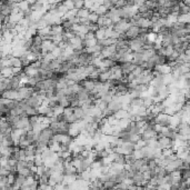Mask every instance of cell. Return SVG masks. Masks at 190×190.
I'll return each instance as SVG.
<instances>
[{
  "label": "cell",
  "instance_id": "cell-22",
  "mask_svg": "<svg viewBox=\"0 0 190 190\" xmlns=\"http://www.w3.org/2000/svg\"><path fill=\"white\" fill-rule=\"evenodd\" d=\"M77 173H73V175H64V182L67 184H72V182H75L77 179H78V175H77Z\"/></svg>",
  "mask_w": 190,
  "mask_h": 190
},
{
  "label": "cell",
  "instance_id": "cell-52",
  "mask_svg": "<svg viewBox=\"0 0 190 190\" xmlns=\"http://www.w3.org/2000/svg\"><path fill=\"white\" fill-rule=\"evenodd\" d=\"M141 139V135H131L130 136V141L134 143L138 142Z\"/></svg>",
  "mask_w": 190,
  "mask_h": 190
},
{
  "label": "cell",
  "instance_id": "cell-15",
  "mask_svg": "<svg viewBox=\"0 0 190 190\" xmlns=\"http://www.w3.org/2000/svg\"><path fill=\"white\" fill-rule=\"evenodd\" d=\"M142 129L140 128V127L138 126L137 122H136L135 120L131 122V125H130V128H129V132L131 134V135H141L142 134Z\"/></svg>",
  "mask_w": 190,
  "mask_h": 190
},
{
  "label": "cell",
  "instance_id": "cell-26",
  "mask_svg": "<svg viewBox=\"0 0 190 190\" xmlns=\"http://www.w3.org/2000/svg\"><path fill=\"white\" fill-rule=\"evenodd\" d=\"M10 62H11V67H22V60L20 57H14L12 56L10 58Z\"/></svg>",
  "mask_w": 190,
  "mask_h": 190
},
{
  "label": "cell",
  "instance_id": "cell-48",
  "mask_svg": "<svg viewBox=\"0 0 190 190\" xmlns=\"http://www.w3.org/2000/svg\"><path fill=\"white\" fill-rule=\"evenodd\" d=\"M62 51H64V49H62V48H60L59 46H57V47H56L55 49H53L52 51H51V52L53 53V56H55L56 58H58L59 56H61Z\"/></svg>",
  "mask_w": 190,
  "mask_h": 190
},
{
  "label": "cell",
  "instance_id": "cell-51",
  "mask_svg": "<svg viewBox=\"0 0 190 190\" xmlns=\"http://www.w3.org/2000/svg\"><path fill=\"white\" fill-rule=\"evenodd\" d=\"M49 148L52 150V151H55V152L60 151V142H57V141H55L52 146H50Z\"/></svg>",
  "mask_w": 190,
  "mask_h": 190
},
{
  "label": "cell",
  "instance_id": "cell-38",
  "mask_svg": "<svg viewBox=\"0 0 190 190\" xmlns=\"http://www.w3.org/2000/svg\"><path fill=\"white\" fill-rule=\"evenodd\" d=\"M100 16L98 15V14H96V12H90V15H89V17H88V19H89V21H90V24H97L98 22V19H99Z\"/></svg>",
  "mask_w": 190,
  "mask_h": 190
},
{
  "label": "cell",
  "instance_id": "cell-34",
  "mask_svg": "<svg viewBox=\"0 0 190 190\" xmlns=\"http://www.w3.org/2000/svg\"><path fill=\"white\" fill-rule=\"evenodd\" d=\"M18 173H19V175L25 176V177H29V176H32V175H33V173H32V171H31V169H30L29 167H25V168L20 169V170H19V171H18Z\"/></svg>",
  "mask_w": 190,
  "mask_h": 190
},
{
  "label": "cell",
  "instance_id": "cell-23",
  "mask_svg": "<svg viewBox=\"0 0 190 190\" xmlns=\"http://www.w3.org/2000/svg\"><path fill=\"white\" fill-rule=\"evenodd\" d=\"M24 71L25 72L27 73V75H28V76L30 77V78H31V77H35L36 75H37V73L39 72V70L38 69H35V68H32L31 66H27V67H24Z\"/></svg>",
  "mask_w": 190,
  "mask_h": 190
},
{
  "label": "cell",
  "instance_id": "cell-50",
  "mask_svg": "<svg viewBox=\"0 0 190 190\" xmlns=\"http://www.w3.org/2000/svg\"><path fill=\"white\" fill-rule=\"evenodd\" d=\"M108 122L110 123L111 126H116L119 122V119H117L114 116H110V117H108Z\"/></svg>",
  "mask_w": 190,
  "mask_h": 190
},
{
  "label": "cell",
  "instance_id": "cell-16",
  "mask_svg": "<svg viewBox=\"0 0 190 190\" xmlns=\"http://www.w3.org/2000/svg\"><path fill=\"white\" fill-rule=\"evenodd\" d=\"M62 64V61L60 60V59L56 58L53 59V60H51L49 64V68L48 69H50V70H53V71H58L59 69H60V67H61Z\"/></svg>",
  "mask_w": 190,
  "mask_h": 190
},
{
  "label": "cell",
  "instance_id": "cell-35",
  "mask_svg": "<svg viewBox=\"0 0 190 190\" xmlns=\"http://www.w3.org/2000/svg\"><path fill=\"white\" fill-rule=\"evenodd\" d=\"M83 45H85V48L96 46V45H98V39L92 38V39H89V40H85V39H83Z\"/></svg>",
  "mask_w": 190,
  "mask_h": 190
},
{
  "label": "cell",
  "instance_id": "cell-58",
  "mask_svg": "<svg viewBox=\"0 0 190 190\" xmlns=\"http://www.w3.org/2000/svg\"><path fill=\"white\" fill-rule=\"evenodd\" d=\"M14 1H15L16 3H20L21 1H24V0H14Z\"/></svg>",
  "mask_w": 190,
  "mask_h": 190
},
{
  "label": "cell",
  "instance_id": "cell-47",
  "mask_svg": "<svg viewBox=\"0 0 190 190\" xmlns=\"http://www.w3.org/2000/svg\"><path fill=\"white\" fill-rule=\"evenodd\" d=\"M132 155L135 157L136 159H142L143 158V155H142V151L141 149H135L132 151Z\"/></svg>",
  "mask_w": 190,
  "mask_h": 190
},
{
  "label": "cell",
  "instance_id": "cell-53",
  "mask_svg": "<svg viewBox=\"0 0 190 190\" xmlns=\"http://www.w3.org/2000/svg\"><path fill=\"white\" fill-rule=\"evenodd\" d=\"M92 38H96V33L92 31H89L88 33H86L85 35V40H89V39H92Z\"/></svg>",
  "mask_w": 190,
  "mask_h": 190
},
{
  "label": "cell",
  "instance_id": "cell-1",
  "mask_svg": "<svg viewBox=\"0 0 190 190\" xmlns=\"http://www.w3.org/2000/svg\"><path fill=\"white\" fill-rule=\"evenodd\" d=\"M53 135H55V132L50 127H46L41 130V132L39 134V140L38 142H41V143H45V145H48L51 139H52Z\"/></svg>",
  "mask_w": 190,
  "mask_h": 190
},
{
  "label": "cell",
  "instance_id": "cell-12",
  "mask_svg": "<svg viewBox=\"0 0 190 190\" xmlns=\"http://www.w3.org/2000/svg\"><path fill=\"white\" fill-rule=\"evenodd\" d=\"M120 66H121V69H122V71H123V75L127 76L128 73H130L131 71L135 70V68L137 67L138 64H135L134 61H130V62H123V64H121Z\"/></svg>",
  "mask_w": 190,
  "mask_h": 190
},
{
  "label": "cell",
  "instance_id": "cell-33",
  "mask_svg": "<svg viewBox=\"0 0 190 190\" xmlns=\"http://www.w3.org/2000/svg\"><path fill=\"white\" fill-rule=\"evenodd\" d=\"M30 143H31V142H30V141L27 139L26 135H22V137H21V139H20V142H19V147H20V148H22V149H26V148L29 146Z\"/></svg>",
  "mask_w": 190,
  "mask_h": 190
},
{
  "label": "cell",
  "instance_id": "cell-8",
  "mask_svg": "<svg viewBox=\"0 0 190 190\" xmlns=\"http://www.w3.org/2000/svg\"><path fill=\"white\" fill-rule=\"evenodd\" d=\"M25 101H26L29 106L33 107V108H39V107L42 105V99H40L36 94H33L31 97H29L28 99L25 100Z\"/></svg>",
  "mask_w": 190,
  "mask_h": 190
},
{
  "label": "cell",
  "instance_id": "cell-36",
  "mask_svg": "<svg viewBox=\"0 0 190 190\" xmlns=\"http://www.w3.org/2000/svg\"><path fill=\"white\" fill-rule=\"evenodd\" d=\"M61 25H62V27H64V30H72V27H73L72 21L68 20V19H62Z\"/></svg>",
  "mask_w": 190,
  "mask_h": 190
},
{
  "label": "cell",
  "instance_id": "cell-31",
  "mask_svg": "<svg viewBox=\"0 0 190 190\" xmlns=\"http://www.w3.org/2000/svg\"><path fill=\"white\" fill-rule=\"evenodd\" d=\"M108 10H109V9L107 8L105 5H99V7L97 8V10L95 12H96V14H98V15L101 17V16H106V15H107Z\"/></svg>",
  "mask_w": 190,
  "mask_h": 190
},
{
  "label": "cell",
  "instance_id": "cell-5",
  "mask_svg": "<svg viewBox=\"0 0 190 190\" xmlns=\"http://www.w3.org/2000/svg\"><path fill=\"white\" fill-rule=\"evenodd\" d=\"M170 119H171V116L166 112H160L156 116L155 118V123H159L161 126H169L170 125Z\"/></svg>",
  "mask_w": 190,
  "mask_h": 190
},
{
  "label": "cell",
  "instance_id": "cell-21",
  "mask_svg": "<svg viewBox=\"0 0 190 190\" xmlns=\"http://www.w3.org/2000/svg\"><path fill=\"white\" fill-rule=\"evenodd\" d=\"M161 44L164 47H168V46H171L173 45V35L171 33H168V35L162 36V41Z\"/></svg>",
  "mask_w": 190,
  "mask_h": 190
},
{
  "label": "cell",
  "instance_id": "cell-39",
  "mask_svg": "<svg viewBox=\"0 0 190 190\" xmlns=\"http://www.w3.org/2000/svg\"><path fill=\"white\" fill-rule=\"evenodd\" d=\"M32 39H33V46H42V42H44V39H42V37L39 35H36L32 37Z\"/></svg>",
  "mask_w": 190,
  "mask_h": 190
},
{
  "label": "cell",
  "instance_id": "cell-18",
  "mask_svg": "<svg viewBox=\"0 0 190 190\" xmlns=\"http://www.w3.org/2000/svg\"><path fill=\"white\" fill-rule=\"evenodd\" d=\"M64 29L62 25H53L51 26V33L53 36H59V35H64Z\"/></svg>",
  "mask_w": 190,
  "mask_h": 190
},
{
  "label": "cell",
  "instance_id": "cell-30",
  "mask_svg": "<svg viewBox=\"0 0 190 190\" xmlns=\"http://www.w3.org/2000/svg\"><path fill=\"white\" fill-rule=\"evenodd\" d=\"M179 6H180V10H179L180 15H186V14H189L190 12V6L186 5L184 1H180Z\"/></svg>",
  "mask_w": 190,
  "mask_h": 190
},
{
  "label": "cell",
  "instance_id": "cell-29",
  "mask_svg": "<svg viewBox=\"0 0 190 190\" xmlns=\"http://www.w3.org/2000/svg\"><path fill=\"white\" fill-rule=\"evenodd\" d=\"M18 7L20 9V11H25V10H28V9L31 8V3L29 2V0H24L20 3H18Z\"/></svg>",
  "mask_w": 190,
  "mask_h": 190
},
{
  "label": "cell",
  "instance_id": "cell-55",
  "mask_svg": "<svg viewBox=\"0 0 190 190\" xmlns=\"http://www.w3.org/2000/svg\"><path fill=\"white\" fill-rule=\"evenodd\" d=\"M94 5H95V2L92 1V0H85V8L91 9Z\"/></svg>",
  "mask_w": 190,
  "mask_h": 190
},
{
  "label": "cell",
  "instance_id": "cell-43",
  "mask_svg": "<svg viewBox=\"0 0 190 190\" xmlns=\"http://www.w3.org/2000/svg\"><path fill=\"white\" fill-rule=\"evenodd\" d=\"M114 162H119V164L126 165V155L118 153V157H117V159L114 160Z\"/></svg>",
  "mask_w": 190,
  "mask_h": 190
},
{
  "label": "cell",
  "instance_id": "cell-56",
  "mask_svg": "<svg viewBox=\"0 0 190 190\" xmlns=\"http://www.w3.org/2000/svg\"><path fill=\"white\" fill-rule=\"evenodd\" d=\"M186 29H187V31L190 33V22H189V24H187V27H186Z\"/></svg>",
  "mask_w": 190,
  "mask_h": 190
},
{
  "label": "cell",
  "instance_id": "cell-13",
  "mask_svg": "<svg viewBox=\"0 0 190 190\" xmlns=\"http://www.w3.org/2000/svg\"><path fill=\"white\" fill-rule=\"evenodd\" d=\"M177 131H178V134H180V135L190 136V123L186 122V121H182V122L178 126V128H177Z\"/></svg>",
  "mask_w": 190,
  "mask_h": 190
},
{
  "label": "cell",
  "instance_id": "cell-20",
  "mask_svg": "<svg viewBox=\"0 0 190 190\" xmlns=\"http://www.w3.org/2000/svg\"><path fill=\"white\" fill-rule=\"evenodd\" d=\"M78 98L79 100H83V101L90 99V91L86 90L85 88H81V90L78 92Z\"/></svg>",
  "mask_w": 190,
  "mask_h": 190
},
{
  "label": "cell",
  "instance_id": "cell-9",
  "mask_svg": "<svg viewBox=\"0 0 190 190\" xmlns=\"http://www.w3.org/2000/svg\"><path fill=\"white\" fill-rule=\"evenodd\" d=\"M139 33H140V27L136 26V25H131L129 27V29L126 31V35L128 37V39H134L139 37Z\"/></svg>",
  "mask_w": 190,
  "mask_h": 190
},
{
  "label": "cell",
  "instance_id": "cell-54",
  "mask_svg": "<svg viewBox=\"0 0 190 190\" xmlns=\"http://www.w3.org/2000/svg\"><path fill=\"white\" fill-rule=\"evenodd\" d=\"M103 5H105L106 7L108 9H112V8H114V5L112 2H111L110 0H103Z\"/></svg>",
  "mask_w": 190,
  "mask_h": 190
},
{
  "label": "cell",
  "instance_id": "cell-24",
  "mask_svg": "<svg viewBox=\"0 0 190 190\" xmlns=\"http://www.w3.org/2000/svg\"><path fill=\"white\" fill-rule=\"evenodd\" d=\"M111 77V71L110 70H107V71H103V72H100L99 77H98V80L101 82H106L108 81L110 79Z\"/></svg>",
  "mask_w": 190,
  "mask_h": 190
},
{
  "label": "cell",
  "instance_id": "cell-27",
  "mask_svg": "<svg viewBox=\"0 0 190 190\" xmlns=\"http://www.w3.org/2000/svg\"><path fill=\"white\" fill-rule=\"evenodd\" d=\"M106 29H107L106 27H101V28H99V29L95 32L96 33V38L98 40H101V39L106 38Z\"/></svg>",
  "mask_w": 190,
  "mask_h": 190
},
{
  "label": "cell",
  "instance_id": "cell-4",
  "mask_svg": "<svg viewBox=\"0 0 190 190\" xmlns=\"http://www.w3.org/2000/svg\"><path fill=\"white\" fill-rule=\"evenodd\" d=\"M175 145V140L171 139L170 137H161L158 138V143H157V148L164 150L167 148H173Z\"/></svg>",
  "mask_w": 190,
  "mask_h": 190
},
{
  "label": "cell",
  "instance_id": "cell-11",
  "mask_svg": "<svg viewBox=\"0 0 190 190\" xmlns=\"http://www.w3.org/2000/svg\"><path fill=\"white\" fill-rule=\"evenodd\" d=\"M1 97H5V98H8V99L11 100H18L19 99V94L16 89H7V90L1 92Z\"/></svg>",
  "mask_w": 190,
  "mask_h": 190
},
{
  "label": "cell",
  "instance_id": "cell-6",
  "mask_svg": "<svg viewBox=\"0 0 190 190\" xmlns=\"http://www.w3.org/2000/svg\"><path fill=\"white\" fill-rule=\"evenodd\" d=\"M114 52H117V46H116V44L111 45V46H107V47H103V49H101V52H100L98 56L103 59L110 58Z\"/></svg>",
  "mask_w": 190,
  "mask_h": 190
},
{
  "label": "cell",
  "instance_id": "cell-44",
  "mask_svg": "<svg viewBox=\"0 0 190 190\" xmlns=\"http://www.w3.org/2000/svg\"><path fill=\"white\" fill-rule=\"evenodd\" d=\"M116 186H117V184L114 181H111V180L103 182V188H107V189H114V188H116Z\"/></svg>",
  "mask_w": 190,
  "mask_h": 190
},
{
  "label": "cell",
  "instance_id": "cell-42",
  "mask_svg": "<svg viewBox=\"0 0 190 190\" xmlns=\"http://www.w3.org/2000/svg\"><path fill=\"white\" fill-rule=\"evenodd\" d=\"M141 16H142L143 18H146V19H149V20H151V18L155 16V11L153 10H148V11L143 12V14H140Z\"/></svg>",
  "mask_w": 190,
  "mask_h": 190
},
{
  "label": "cell",
  "instance_id": "cell-32",
  "mask_svg": "<svg viewBox=\"0 0 190 190\" xmlns=\"http://www.w3.org/2000/svg\"><path fill=\"white\" fill-rule=\"evenodd\" d=\"M142 99H143V106H145L146 108H150V107H151V106L155 103V101H153V98H152V97H150V96L143 97Z\"/></svg>",
  "mask_w": 190,
  "mask_h": 190
},
{
  "label": "cell",
  "instance_id": "cell-25",
  "mask_svg": "<svg viewBox=\"0 0 190 190\" xmlns=\"http://www.w3.org/2000/svg\"><path fill=\"white\" fill-rule=\"evenodd\" d=\"M14 75H15V72H14V67H6L1 69V76L12 77Z\"/></svg>",
  "mask_w": 190,
  "mask_h": 190
},
{
  "label": "cell",
  "instance_id": "cell-28",
  "mask_svg": "<svg viewBox=\"0 0 190 190\" xmlns=\"http://www.w3.org/2000/svg\"><path fill=\"white\" fill-rule=\"evenodd\" d=\"M90 9H87V8H81L78 10V14H77V16L79 18H88L89 17V15H90Z\"/></svg>",
  "mask_w": 190,
  "mask_h": 190
},
{
  "label": "cell",
  "instance_id": "cell-57",
  "mask_svg": "<svg viewBox=\"0 0 190 190\" xmlns=\"http://www.w3.org/2000/svg\"><path fill=\"white\" fill-rule=\"evenodd\" d=\"M184 2L186 3V5H188V6H190V0H184Z\"/></svg>",
  "mask_w": 190,
  "mask_h": 190
},
{
  "label": "cell",
  "instance_id": "cell-40",
  "mask_svg": "<svg viewBox=\"0 0 190 190\" xmlns=\"http://www.w3.org/2000/svg\"><path fill=\"white\" fill-rule=\"evenodd\" d=\"M64 107L60 106V105H58V106H56L55 108H53V114H55V116L59 117V116H61V114H64Z\"/></svg>",
  "mask_w": 190,
  "mask_h": 190
},
{
  "label": "cell",
  "instance_id": "cell-14",
  "mask_svg": "<svg viewBox=\"0 0 190 190\" xmlns=\"http://www.w3.org/2000/svg\"><path fill=\"white\" fill-rule=\"evenodd\" d=\"M157 135H158V134L155 131V129L153 128L146 129V130H143L142 134H141V139L148 141V140H150V139H152V138H156Z\"/></svg>",
  "mask_w": 190,
  "mask_h": 190
},
{
  "label": "cell",
  "instance_id": "cell-7",
  "mask_svg": "<svg viewBox=\"0 0 190 190\" xmlns=\"http://www.w3.org/2000/svg\"><path fill=\"white\" fill-rule=\"evenodd\" d=\"M15 128L31 130L32 127H31V125H30V118H29V116H25V117H21L20 120L18 121V123L15 126Z\"/></svg>",
  "mask_w": 190,
  "mask_h": 190
},
{
  "label": "cell",
  "instance_id": "cell-3",
  "mask_svg": "<svg viewBox=\"0 0 190 190\" xmlns=\"http://www.w3.org/2000/svg\"><path fill=\"white\" fill-rule=\"evenodd\" d=\"M131 25H132L131 20H129V19H121L120 21L114 24V29L119 31L120 33H122V32H126Z\"/></svg>",
  "mask_w": 190,
  "mask_h": 190
},
{
  "label": "cell",
  "instance_id": "cell-45",
  "mask_svg": "<svg viewBox=\"0 0 190 190\" xmlns=\"http://www.w3.org/2000/svg\"><path fill=\"white\" fill-rule=\"evenodd\" d=\"M83 7H85V0H75V9L79 10Z\"/></svg>",
  "mask_w": 190,
  "mask_h": 190
},
{
  "label": "cell",
  "instance_id": "cell-17",
  "mask_svg": "<svg viewBox=\"0 0 190 190\" xmlns=\"http://www.w3.org/2000/svg\"><path fill=\"white\" fill-rule=\"evenodd\" d=\"M73 114H76V117L78 118L79 120L83 119V118L86 117V111L85 109L82 108L81 106H77V107H75V109H73Z\"/></svg>",
  "mask_w": 190,
  "mask_h": 190
},
{
  "label": "cell",
  "instance_id": "cell-41",
  "mask_svg": "<svg viewBox=\"0 0 190 190\" xmlns=\"http://www.w3.org/2000/svg\"><path fill=\"white\" fill-rule=\"evenodd\" d=\"M146 146H148V143H147L146 140H143V139H140L138 142L135 143L136 149H141V148H143V147H146Z\"/></svg>",
  "mask_w": 190,
  "mask_h": 190
},
{
  "label": "cell",
  "instance_id": "cell-19",
  "mask_svg": "<svg viewBox=\"0 0 190 190\" xmlns=\"http://www.w3.org/2000/svg\"><path fill=\"white\" fill-rule=\"evenodd\" d=\"M114 116L116 118H117V119H119V120H120V119H123V118H127V117L130 118V114H129L128 110H125V109H122V108L116 111Z\"/></svg>",
  "mask_w": 190,
  "mask_h": 190
},
{
  "label": "cell",
  "instance_id": "cell-2",
  "mask_svg": "<svg viewBox=\"0 0 190 190\" xmlns=\"http://www.w3.org/2000/svg\"><path fill=\"white\" fill-rule=\"evenodd\" d=\"M18 94H19V99L18 100H26L35 94V89H33V87L21 86V87L18 89Z\"/></svg>",
  "mask_w": 190,
  "mask_h": 190
},
{
  "label": "cell",
  "instance_id": "cell-49",
  "mask_svg": "<svg viewBox=\"0 0 190 190\" xmlns=\"http://www.w3.org/2000/svg\"><path fill=\"white\" fill-rule=\"evenodd\" d=\"M173 51H175V48H173V45H171V46H168V47H165V55H166V57H169Z\"/></svg>",
  "mask_w": 190,
  "mask_h": 190
},
{
  "label": "cell",
  "instance_id": "cell-46",
  "mask_svg": "<svg viewBox=\"0 0 190 190\" xmlns=\"http://www.w3.org/2000/svg\"><path fill=\"white\" fill-rule=\"evenodd\" d=\"M128 6V0H118L116 3V8H125Z\"/></svg>",
  "mask_w": 190,
  "mask_h": 190
},
{
  "label": "cell",
  "instance_id": "cell-10",
  "mask_svg": "<svg viewBox=\"0 0 190 190\" xmlns=\"http://www.w3.org/2000/svg\"><path fill=\"white\" fill-rule=\"evenodd\" d=\"M96 81L97 80L91 79V78H86V79L80 81V85L82 86V88H85L86 90L88 91H92L96 87Z\"/></svg>",
  "mask_w": 190,
  "mask_h": 190
},
{
  "label": "cell",
  "instance_id": "cell-37",
  "mask_svg": "<svg viewBox=\"0 0 190 190\" xmlns=\"http://www.w3.org/2000/svg\"><path fill=\"white\" fill-rule=\"evenodd\" d=\"M59 105L62 106L64 108H66V107H69V106H70V100L68 99L67 96H64L62 98H60V99H59Z\"/></svg>",
  "mask_w": 190,
  "mask_h": 190
}]
</instances>
